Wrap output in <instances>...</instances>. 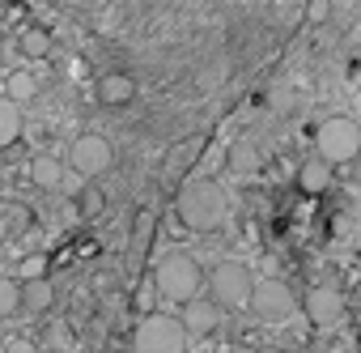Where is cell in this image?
Masks as SVG:
<instances>
[{
    "label": "cell",
    "instance_id": "cell-10",
    "mask_svg": "<svg viewBox=\"0 0 361 353\" xmlns=\"http://www.w3.org/2000/svg\"><path fill=\"white\" fill-rule=\"evenodd\" d=\"M183 323L192 336H213L221 328V306L213 298H192V302H183Z\"/></svg>",
    "mask_w": 361,
    "mask_h": 353
},
{
    "label": "cell",
    "instance_id": "cell-3",
    "mask_svg": "<svg viewBox=\"0 0 361 353\" xmlns=\"http://www.w3.org/2000/svg\"><path fill=\"white\" fill-rule=\"evenodd\" d=\"M188 323L183 315H166V311H145L136 332H132V349L136 353H188Z\"/></svg>",
    "mask_w": 361,
    "mask_h": 353
},
{
    "label": "cell",
    "instance_id": "cell-17",
    "mask_svg": "<svg viewBox=\"0 0 361 353\" xmlns=\"http://www.w3.org/2000/svg\"><path fill=\"white\" fill-rule=\"evenodd\" d=\"M102 209H106V196H102V188H98L94 179H85V188L77 192V213H81L85 222H94V217H102Z\"/></svg>",
    "mask_w": 361,
    "mask_h": 353
},
{
    "label": "cell",
    "instance_id": "cell-20",
    "mask_svg": "<svg viewBox=\"0 0 361 353\" xmlns=\"http://www.w3.org/2000/svg\"><path fill=\"white\" fill-rule=\"evenodd\" d=\"M5 94H9V98H18V102L26 107L30 98H39V81H35L30 73H13V77L5 81Z\"/></svg>",
    "mask_w": 361,
    "mask_h": 353
},
{
    "label": "cell",
    "instance_id": "cell-14",
    "mask_svg": "<svg viewBox=\"0 0 361 353\" xmlns=\"http://www.w3.org/2000/svg\"><path fill=\"white\" fill-rule=\"evenodd\" d=\"M60 179H64V162H60V157H51V153H39V157L30 162V184H35V188L51 192Z\"/></svg>",
    "mask_w": 361,
    "mask_h": 353
},
{
    "label": "cell",
    "instance_id": "cell-13",
    "mask_svg": "<svg viewBox=\"0 0 361 353\" xmlns=\"http://www.w3.org/2000/svg\"><path fill=\"white\" fill-rule=\"evenodd\" d=\"M22 306H26V311H35V315L51 311V306H56V285H51V277L22 281Z\"/></svg>",
    "mask_w": 361,
    "mask_h": 353
},
{
    "label": "cell",
    "instance_id": "cell-7",
    "mask_svg": "<svg viewBox=\"0 0 361 353\" xmlns=\"http://www.w3.org/2000/svg\"><path fill=\"white\" fill-rule=\"evenodd\" d=\"M68 166L81 174V179H102V174L115 166V149H111L106 136L85 132V136H77V140L68 145Z\"/></svg>",
    "mask_w": 361,
    "mask_h": 353
},
{
    "label": "cell",
    "instance_id": "cell-2",
    "mask_svg": "<svg viewBox=\"0 0 361 353\" xmlns=\"http://www.w3.org/2000/svg\"><path fill=\"white\" fill-rule=\"evenodd\" d=\"M153 289L161 294V298H170V302H192V298H200V289H209V273L200 268V260L192 256V251H166L157 264H153Z\"/></svg>",
    "mask_w": 361,
    "mask_h": 353
},
{
    "label": "cell",
    "instance_id": "cell-21",
    "mask_svg": "<svg viewBox=\"0 0 361 353\" xmlns=\"http://www.w3.org/2000/svg\"><path fill=\"white\" fill-rule=\"evenodd\" d=\"M153 230H157V213H153V209H140V213H136V226H132V243L145 247V243L153 239Z\"/></svg>",
    "mask_w": 361,
    "mask_h": 353
},
{
    "label": "cell",
    "instance_id": "cell-23",
    "mask_svg": "<svg viewBox=\"0 0 361 353\" xmlns=\"http://www.w3.org/2000/svg\"><path fill=\"white\" fill-rule=\"evenodd\" d=\"M344 179H348V188H361V157H353L344 166Z\"/></svg>",
    "mask_w": 361,
    "mask_h": 353
},
{
    "label": "cell",
    "instance_id": "cell-25",
    "mask_svg": "<svg viewBox=\"0 0 361 353\" xmlns=\"http://www.w3.org/2000/svg\"><path fill=\"white\" fill-rule=\"evenodd\" d=\"M255 353H285V349H276V345H259Z\"/></svg>",
    "mask_w": 361,
    "mask_h": 353
},
{
    "label": "cell",
    "instance_id": "cell-11",
    "mask_svg": "<svg viewBox=\"0 0 361 353\" xmlns=\"http://www.w3.org/2000/svg\"><path fill=\"white\" fill-rule=\"evenodd\" d=\"M327 184H331V162L327 157H310V162H302L298 166V188L306 192V196H323L327 192Z\"/></svg>",
    "mask_w": 361,
    "mask_h": 353
},
{
    "label": "cell",
    "instance_id": "cell-4",
    "mask_svg": "<svg viewBox=\"0 0 361 353\" xmlns=\"http://www.w3.org/2000/svg\"><path fill=\"white\" fill-rule=\"evenodd\" d=\"M251 289H255V273L243 260H217L209 273V298L221 311H243L251 306Z\"/></svg>",
    "mask_w": 361,
    "mask_h": 353
},
{
    "label": "cell",
    "instance_id": "cell-9",
    "mask_svg": "<svg viewBox=\"0 0 361 353\" xmlns=\"http://www.w3.org/2000/svg\"><path fill=\"white\" fill-rule=\"evenodd\" d=\"M94 98L102 107H128L136 98V77L132 73H102L94 81Z\"/></svg>",
    "mask_w": 361,
    "mask_h": 353
},
{
    "label": "cell",
    "instance_id": "cell-8",
    "mask_svg": "<svg viewBox=\"0 0 361 353\" xmlns=\"http://www.w3.org/2000/svg\"><path fill=\"white\" fill-rule=\"evenodd\" d=\"M302 311L314 328H336L344 319V294L336 285H310V294L302 298Z\"/></svg>",
    "mask_w": 361,
    "mask_h": 353
},
{
    "label": "cell",
    "instance_id": "cell-5",
    "mask_svg": "<svg viewBox=\"0 0 361 353\" xmlns=\"http://www.w3.org/2000/svg\"><path fill=\"white\" fill-rule=\"evenodd\" d=\"M314 149L319 157H327L331 166H348L353 157H361V124L348 115H331L314 128Z\"/></svg>",
    "mask_w": 361,
    "mask_h": 353
},
{
    "label": "cell",
    "instance_id": "cell-24",
    "mask_svg": "<svg viewBox=\"0 0 361 353\" xmlns=\"http://www.w3.org/2000/svg\"><path fill=\"white\" fill-rule=\"evenodd\" d=\"M5 353H39V345H35V340H22V336H18V340H9V345H5Z\"/></svg>",
    "mask_w": 361,
    "mask_h": 353
},
{
    "label": "cell",
    "instance_id": "cell-19",
    "mask_svg": "<svg viewBox=\"0 0 361 353\" xmlns=\"http://www.w3.org/2000/svg\"><path fill=\"white\" fill-rule=\"evenodd\" d=\"M18 306H22V281L0 273V319H9Z\"/></svg>",
    "mask_w": 361,
    "mask_h": 353
},
{
    "label": "cell",
    "instance_id": "cell-22",
    "mask_svg": "<svg viewBox=\"0 0 361 353\" xmlns=\"http://www.w3.org/2000/svg\"><path fill=\"white\" fill-rule=\"evenodd\" d=\"M47 268H51V260H47L43 251H35V256H26V260L18 264V281H35V277H47Z\"/></svg>",
    "mask_w": 361,
    "mask_h": 353
},
{
    "label": "cell",
    "instance_id": "cell-6",
    "mask_svg": "<svg viewBox=\"0 0 361 353\" xmlns=\"http://www.w3.org/2000/svg\"><path fill=\"white\" fill-rule=\"evenodd\" d=\"M293 306H298V298H293V289H289L281 277H259V281H255V289H251V311H255L259 323H285V319L293 315Z\"/></svg>",
    "mask_w": 361,
    "mask_h": 353
},
{
    "label": "cell",
    "instance_id": "cell-18",
    "mask_svg": "<svg viewBox=\"0 0 361 353\" xmlns=\"http://www.w3.org/2000/svg\"><path fill=\"white\" fill-rule=\"evenodd\" d=\"M200 145H204V136H192L188 145H174V153H170V162H166V174H170V179H178V170L192 166V162L200 157Z\"/></svg>",
    "mask_w": 361,
    "mask_h": 353
},
{
    "label": "cell",
    "instance_id": "cell-12",
    "mask_svg": "<svg viewBox=\"0 0 361 353\" xmlns=\"http://www.w3.org/2000/svg\"><path fill=\"white\" fill-rule=\"evenodd\" d=\"M26 132V115H22V102L0 94V149H9L18 136Z\"/></svg>",
    "mask_w": 361,
    "mask_h": 353
},
{
    "label": "cell",
    "instance_id": "cell-1",
    "mask_svg": "<svg viewBox=\"0 0 361 353\" xmlns=\"http://www.w3.org/2000/svg\"><path fill=\"white\" fill-rule=\"evenodd\" d=\"M174 213H178V226L183 230H196V234H213L226 226V188L213 179V174H192V179L178 184L174 192Z\"/></svg>",
    "mask_w": 361,
    "mask_h": 353
},
{
    "label": "cell",
    "instance_id": "cell-16",
    "mask_svg": "<svg viewBox=\"0 0 361 353\" xmlns=\"http://www.w3.org/2000/svg\"><path fill=\"white\" fill-rule=\"evenodd\" d=\"M226 162H230L234 174H251V170H259V149L251 140H234L230 153H226Z\"/></svg>",
    "mask_w": 361,
    "mask_h": 353
},
{
    "label": "cell",
    "instance_id": "cell-15",
    "mask_svg": "<svg viewBox=\"0 0 361 353\" xmlns=\"http://www.w3.org/2000/svg\"><path fill=\"white\" fill-rule=\"evenodd\" d=\"M18 52H22L26 60H43V56L51 52V30H47V26H26V30L18 35Z\"/></svg>",
    "mask_w": 361,
    "mask_h": 353
}]
</instances>
